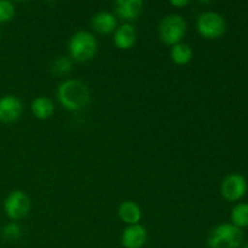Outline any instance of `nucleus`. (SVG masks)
<instances>
[{
	"label": "nucleus",
	"instance_id": "2",
	"mask_svg": "<svg viewBox=\"0 0 248 248\" xmlns=\"http://www.w3.org/2000/svg\"><path fill=\"white\" fill-rule=\"evenodd\" d=\"M70 58L77 62H89L96 56L98 43L94 35L90 31H79L69 39Z\"/></svg>",
	"mask_w": 248,
	"mask_h": 248
},
{
	"label": "nucleus",
	"instance_id": "20",
	"mask_svg": "<svg viewBox=\"0 0 248 248\" xmlns=\"http://www.w3.org/2000/svg\"><path fill=\"white\" fill-rule=\"evenodd\" d=\"M170 4L174 7H184L189 5V0H171Z\"/></svg>",
	"mask_w": 248,
	"mask_h": 248
},
{
	"label": "nucleus",
	"instance_id": "5",
	"mask_svg": "<svg viewBox=\"0 0 248 248\" xmlns=\"http://www.w3.org/2000/svg\"><path fill=\"white\" fill-rule=\"evenodd\" d=\"M199 34L206 39H218L224 35L227 22L224 17L215 11H206L199 16L196 21Z\"/></svg>",
	"mask_w": 248,
	"mask_h": 248
},
{
	"label": "nucleus",
	"instance_id": "6",
	"mask_svg": "<svg viewBox=\"0 0 248 248\" xmlns=\"http://www.w3.org/2000/svg\"><path fill=\"white\" fill-rule=\"evenodd\" d=\"M5 212L12 220H21L27 217L31 210L29 196L23 190H14L7 195L4 203Z\"/></svg>",
	"mask_w": 248,
	"mask_h": 248
},
{
	"label": "nucleus",
	"instance_id": "14",
	"mask_svg": "<svg viewBox=\"0 0 248 248\" xmlns=\"http://www.w3.org/2000/svg\"><path fill=\"white\" fill-rule=\"evenodd\" d=\"M31 111L36 119L46 120V119H50L55 113V104L48 97L39 96L31 102Z\"/></svg>",
	"mask_w": 248,
	"mask_h": 248
},
{
	"label": "nucleus",
	"instance_id": "1",
	"mask_svg": "<svg viewBox=\"0 0 248 248\" xmlns=\"http://www.w3.org/2000/svg\"><path fill=\"white\" fill-rule=\"evenodd\" d=\"M57 97L67 110L79 111L89 106L91 94L86 84L80 80L69 79L58 86Z\"/></svg>",
	"mask_w": 248,
	"mask_h": 248
},
{
	"label": "nucleus",
	"instance_id": "16",
	"mask_svg": "<svg viewBox=\"0 0 248 248\" xmlns=\"http://www.w3.org/2000/svg\"><path fill=\"white\" fill-rule=\"evenodd\" d=\"M232 224L237 228L248 227V203H237L232 210Z\"/></svg>",
	"mask_w": 248,
	"mask_h": 248
},
{
	"label": "nucleus",
	"instance_id": "12",
	"mask_svg": "<svg viewBox=\"0 0 248 248\" xmlns=\"http://www.w3.org/2000/svg\"><path fill=\"white\" fill-rule=\"evenodd\" d=\"M116 17L114 14L109 11H98L92 16L91 18V26L97 33L99 34H110L115 31L118 28L116 26Z\"/></svg>",
	"mask_w": 248,
	"mask_h": 248
},
{
	"label": "nucleus",
	"instance_id": "3",
	"mask_svg": "<svg viewBox=\"0 0 248 248\" xmlns=\"http://www.w3.org/2000/svg\"><path fill=\"white\" fill-rule=\"evenodd\" d=\"M244 241V232L232 223H223L210 232L207 245L210 248H239Z\"/></svg>",
	"mask_w": 248,
	"mask_h": 248
},
{
	"label": "nucleus",
	"instance_id": "13",
	"mask_svg": "<svg viewBox=\"0 0 248 248\" xmlns=\"http://www.w3.org/2000/svg\"><path fill=\"white\" fill-rule=\"evenodd\" d=\"M118 215L120 217V219L124 223L128 225H135L140 224V219L143 217V213L140 207L138 206V203H136L135 201H124L120 203L118 210Z\"/></svg>",
	"mask_w": 248,
	"mask_h": 248
},
{
	"label": "nucleus",
	"instance_id": "17",
	"mask_svg": "<svg viewBox=\"0 0 248 248\" xmlns=\"http://www.w3.org/2000/svg\"><path fill=\"white\" fill-rule=\"evenodd\" d=\"M72 58L65 57V56H60L56 60H53L52 64H51V70H52L55 75L62 77V75H67L72 70Z\"/></svg>",
	"mask_w": 248,
	"mask_h": 248
},
{
	"label": "nucleus",
	"instance_id": "4",
	"mask_svg": "<svg viewBox=\"0 0 248 248\" xmlns=\"http://www.w3.org/2000/svg\"><path fill=\"white\" fill-rule=\"evenodd\" d=\"M186 31V19L181 15H169L164 17L159 26V35L166 45H176L181 43Z\"/></svg>",
	"mask_w": 248,
	"mask_h": 248
},
{
	"label": "nucleus",
	"instance_id": "7",
	"mask_svg": "<svg viewBox=\"0 0 248 248\" xmlns=\"http://www.w3.org/2000/svg\"><path fill=\"white\" fill-rule=\"evenodd\" d=\"M246 178L240 173H232L224 178L220 186V193L228 201H239L247 193Z\"/></svg>",
	"mask_w": 248,
	"mask_h": 248
},
{
	"label": "nucleus",
	"instance_id": "21",
	"mask_svg": "<svg viewBox=\"0 0 248 248\" xmlns=\"http://www.w3.org/2000/svg\"><path fill=\"white\" fill-rule=\"evenodd\" d=\"M242 248H248V244H247V245H245V246L242 247Z\"/></svg>",
	"mask_w": 248,
	"mask_h": 248
},
{
	"label": "nucleus",
	"instance_id": "9",
	"mask_svg": "<svg viewBox=\"0 0 248 248\" xmlns=\"http://www.w3.org/2000/svg\"><path fill=\"white\" fill-rule=\"evenodd\" d=\"M147 240L148 232L142 224L128 225L121 234V245L125 248H142Z\"/></svg>",
	"mask_w": 248,
	"mask_h": 248
},
{
	"label": "nucleus",
	"instance_id": "19",
	"mask_svg": "<svg viewBox=\"0 0 248 248\" xmlns=\"http://www.w3.org/2000/svg\"><path fill=\"white\" fill-rule=\"evenodd\" d=\"M2 237L10 241L18 240L22 236V229L17 223H9L2 228Z\"/></svg>",
	"mask_w": 248,
	"mask_h": 248
},
{
	"label": "nucleus",
	"instance_id": "10",
	"mask_svg": "<svg viewBox=\"0 0 248 248\" xmlns=\"http://www.w3.org/2000/svg\"><path fill=\"white\" fill-rule=\"evenodd\" d=\"M144 9L142 0H118L115 2V12L119 18L127 21H135L140 16Z\"/></svg>",
	"mask_w": 248,
	"mask_h": 248
},
{
	"label": "nucleus",
	"instance_id": "15",
	"mask_svg": "<svg viewBox=\"0 0 248 248\" xmlns=\"http://www.w3.org/2000/svg\"><path fill=\"white\" fill-rule=\"evenodd\" d=\"M171 60L178 65H186L193 60V48L186 43H178L172 46Z\"/></svg>",
	"mask_w": 248,
	"mask_h": 248
},
{
	"label": "nucleus",
	"instance_id": "8",
	"mask_svg": "<svg viewBox=\"0 0 248 248\" xmlns=\"http://www.w3.org/2000/svg\"><path fill=\"white\" fill-rule=\"evenodd\" d=\"M23 113V104L16 96H4L0 98V121L14 123Z\"/></svg>",
	"mask_w": 248,
	"mask_h": 248
},
{
	"label": "nucleus",
	"instance_id": "11",
	"mask_svg": "<svg viewBox=\"0 0 248 248\" xmlns=\"http://www.w3.org/2000/svg\"><path fill=\"white\" fill-rule=\"evenodd\" d=\"M137 40V31L133 24L124 23L119 26L114 31V44L120 50H128L132 47Z\"/></svg>",
	"mask_w": 248,
	"mask_h": 248
},
{
	"label": "nucleus",
	"instance_id": "18",
	"mask_svg": "<svg viewBox=\"0 0 248 248\" xmlns=\"http://www.w3.org/2000/svg\"><path fill=\"white\" fill-rule=\"evenodd\" d=\"M15 16V6L11 1L0 0V23L10 22Z\"/></svg>",
	"mask_w": 248,
	"mask_h": 248
}]
</instances>
